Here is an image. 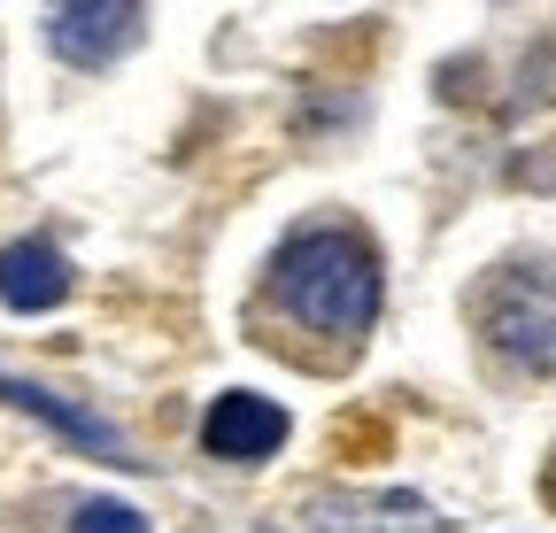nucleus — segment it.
Returning <instances> with one entry per match:
<instances>
[{
    "label": "nucleus",
    "mask_w": 556,
    "mask_h": 533,
    "mask_svg": "<svg viewBox=\"0 0 556 533\" xmlns=\"http://www.w3.org/2000/svg\"><path fill=\"white\" fill-rule=\"evenodd\" d=\"M270 302L287 317H302L309 332L356 341V332L379 317V255H371V240L348 232V225L294 232L270 255Z\"/></svg>",
    "instance_id": "nucleus-1"
},
{
    "label": "nucleus",
    "mask_w": 556,
    "mask_h": 533,
    "mask_svg": "<svg viewBox=\"0 0 556 533\" xmlns=\"http://www.w3.org/2000/svg\"><path fill=\"white\" fill-rule=\"evenodd\" d=\"M479 325L495 341V356L556 379V271H503L479 294Z\"/></svg>",
    "instance_id": "nucleus-2"
},
{
    "label": "nucleus",
    "mask_w": 556,
    "mask_h": 533,
    "mask_svg": "<svg viewBox=\"0 0 556 533\" xmlns=\"http://www.w3.org/2000/svg\"><path fill=\"white\" fill-rule=\"evenodd\" d=\"M294 533H456L417 495H302L287 510Z\"/></svg>",
    "instance_id": "nucleus-3"
},
{
    "label": "nucleus",
    "mask_w": 556,
    "mask_h": 533,
    "mask_svg": "<svg viewBox=\"0 0 556 533\" xmlns=\"http://www.w3.org/2000/svg\"><path fill=\"white\" fill-rule=\"evenodd\" d=\"M139 16L131 0H70V9H47V47L62 62H78V71H101V62H116L131 39H139Z\"/></svg>",
    "instance_id": "nucleus-4"
},
{
    "label": "nucleus",
    "mask_w": 556,
    "mask_h": 533,
    "mask_svg": "<svg viewBox=\"0 0 556 533\" xmlns=\"http://www.w3.org/2000/svg\"><path fill=\"white\" fill-rule=\"evenodd\" d=\"M201 448L225 456V464H263L287 448V410L263 403V394H217L201 418Z\"/></svg>",
    "instance_id": "nucleus-5"
},
{
    "label": "nucleus",
    "mask_w": 556,
    "mask_h": 533,
    "mask_svg": "<svg viewBox=\"0 0 556 533\" xmlns=\"http://www.w3.org/2000/svg\"><path fill=\"white\" fill-rule=\"evenodd\" d=\"M62 294H70V263H62L47 240H9V248H0V302H9V309L39 317V309H54Z\"/></svg>",
    "instance_id": "nucleus-6"
},
{
    "label": "nucleus",
    "mask_w": 556,
    "mask_h": 533,
    "mask_svg": "<svg viewBox=\"0 0 556 533\" xmlns=\"http://www.w3.org/2000/svg\"><path fill=\"white\" fill-rule=\"evenodd\" d=\"M0 394H9V403H16V410H31V418H47L54 433H70V441H86L93 456H109V464H139V456H131V448H124V441H116V433H109L101 418H86L78 403H62V394H47V386H31V379H9V371H0Z\"/></svg>",
    "instance_id": "nucleus-7"
},
{
    "label": "nucleus",
    "mask_w": 556,
    "mask_h": 533,
    "mask_svg": "<svg viewBox=\"0 0 556 533\" xmlns=\"http://www.w3.org/2000/svg\"><path fill=\"white\" fill-rule=\"evenodd\" d=\"M70 533H148V518H139L131 503H86L78 518H70Z\"/></svg>",
    "instance_id": "nucleus-8"
},
{
    "label": "nucleus",
    "mask_w": 556,
    "mask_h": 533,
    "mask_svg": "<svg viewBox=\"0 0 556 533\" xmlns=\"http://www.w3.org/2000/svg\"><path fill=\"white\" fill-rule=\"evenodd\" d=\"M201 533H208V525H201Z\"/></svg>",
    "instance_id": "nucleus-9"
}]
</instances>
